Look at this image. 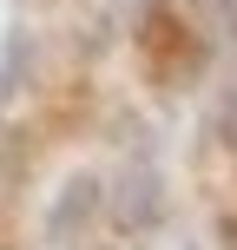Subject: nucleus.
<instances>
[{"mask_svg": "<svg viewBox=\"0 0 237 250\" xmlns=\"http://www.w3.org/2000/svg\"><path fill=\"white\" fill-rule=\"evenodd\" d=\"M165 250H191V244H165Z\"/></svg>", "mask_w": 237, "mask_h": 250, "instance_id": "nucleus-1", "label": "nucleus"}]
</instances>
